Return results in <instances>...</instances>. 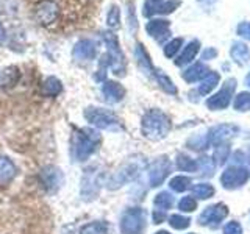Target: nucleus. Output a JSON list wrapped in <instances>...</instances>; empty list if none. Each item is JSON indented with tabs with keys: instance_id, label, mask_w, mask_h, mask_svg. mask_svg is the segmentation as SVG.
<instances>
[{
	"instance_id": "1",
	"label": "nucleus",
	"mask_w": 250,
	"mask_h": 234,
	"mask_svg": "<svg viewBox=\"0 0 250 234\" xmlns=\"http://www.w3.org/2000/svg\"><path fill=\"white\" fill-rule=\"evenodd\" d=\"M102 136L92 128H74L70 133V158L75 162H84L99 150Z\"/></svg>"
},
{
	"instance_id": "2",
	"label": "nucleus",
	"mask_w": 250,
	"mask_h": 234,
	"mask_svg": "<svg viewBox=\"0 0 250 234\" xmlns=\"http://www.w3.org/2000/svg\"><path fill=\"white\" fill-rule=\"evenodd\" d=\"M172 128V122L166 113H163L161 109H148L143 116L141 120V131L143 136L150 140H161L164 139Z\"/></svg>"
},
{
	"instance_id": "3",
	"label": "nucleus",
	"mask_w": 250,
	"mask_h": 234,
	"mask_svg": "<svg viewBox=\"0 0 250 234\" xmlns=\"http://www.w3.org/2000/svg\"><path fill=\"white\" fill-rule=\"evenodd\" d=\"M86 122H89L92 127L99 130H108V131H117L122 128V122L116 113L109 111L105 108L99 106H88L83 111Z\"/></svg>"
},
{
	"instance_id": "4",
	"label": "nucleus",
	"mask_w": 250,
	"mask_h": 234,
	"mask_svg": "<svg viewBox=\"0 0 250 234\" xmlns=\"http://www.w3.org/2000/svg\"><path fill=\"white\" fill-rule=\"evenodd\" d=\"M144 167V162L141 159H128L127 162H124L122 166L113 172L109 178L106 179V187L109 191H117L127 183L136 179L141 174V170Z\"/></svg>"
},
{
	"instance_id": "5",
	"label": "nucleus",
	"mask_w": 250,
	"mask_h": 234,
	"mask_svg": "<svg viewBox=\"0 0 250 234\" xmlns=\"http://www.w3.org/2000/svg\"><path fill=\"white\" fill-rule=\"evenodd\" d=\"M104 172L99 166L86 167L82 175V186H80V195L84 201H94L100 194V187L104 184L102 181Z\"/></svg>"
},
{
	"instance_id": "6",
	"label": "nucleus",
	"mask_w": 250,
	"mask_h": 234,
	"mask_svg": "<svg viewBox=\"0 0 250 234\" xmlns=\"http://www.w3.org/2000/svg\"><path fill=\"white\" fill-rule=\"evenodd\" d=\"M122 234H144L147 226V215L143 208H130L121 217Z\"/></svg>"
},
{
	"instance_id": "7",
	"label": "nucleus",
	"mask_w": 250,
	"mask_h": 234,
	"mask_svg": "<svg viewBox=\"0 0 250 234\" xmlns=\"http://www.w3.org/2000/svg\"><path fill=\"white\" fill-rule=\"evenodd\" d=\"M102 38H104V41L106 44V53L109 55V58L113 61V64H111L113 74L117 77H124L125 75V57L121 50L119 39H117V36L111 33V31H104Z\"/></svg>"
},
{
	"instance_id": "8",
	"label": "nucleus",
	"mask_w": 250,
	"mask_h": 234,
	"mask_svg": "<svg viewBox=\"0 0 250 234\" xmlns=\"http://www.w3.org/2000/svg\"><path fill=\"white\" fill-rule=\"evenodd\" d=\"M39 184L45 191V194L53 195L61 191L62 184H64V174L62 170L57 166H45L39 172Z\"/></svg>"
},
{
	"instance_id": "9",
	"label": "nucleus",
	"mask_w": 250,
	"mask_h": 234,
	"mask_svg": "<svg viewBox=\"0 0 250 234\" xmlns=\"http://www.w3.org/2000/svg\"><path fill=\"white\" fill-rule=\"evenodd\" d=\"M170 161L167 156H160L156 158L150 166H148V183L152 187H158L164 183V179L170 174Z\"/></svg>"
},
{
	"instance_id": "10",
	"label": "nucleus",
	"mask_w": 250,
	"mask_h": 234,
	"mask_svg": "<svg viewBox=\"0 0 250 234\" xmlns=\"http://www.w3.org/2000/svg\"><path fill=\"white\" fill-rule=\"evenodd\" d=\"M60 6L55 0H41L35 6V18L41 25H52L58 19Z\"/></svg>"
},
{
	"instance_id": "11",
	"label": "nucleus",
	"mask_w": 250,
	"mask_h": 234,
	"mask_svg": "<svg viewBox=\"0 0 250 234\" xmlns=\"http://www.w3.org/2000/svg\"><path fill=\"white\" fill-rule=\"evenodd\" d=\"M249 176H250V172L246 167L233 166V167L225 169V172L221 176V183L225 189H238L242 184H246Z\"/></svg>"
},
{
	"instance_id": "12",
	"label": "nucleus",
	"mask_w": 250,
	"mask_h": 234,
	"mask_svg": "<svg viewBox=\"0 0 250 234\" xmlns=\"http://www.w3.org/2000/svg\"><path fill=\"white\" fill-rule=\"evenodd\" d=\"M99 45L94 39H80L72 49V57L78 62H88L96 59Z\"/></svg>"
},
{
	"instance_id": "13",
	"label": "nucleus",
	"mask_w": 250,
	"mask_h": 234,
	"mask_svg": "<svg viewBox=\"0 0 250 234\" xmlns=\"http://www.w3.org/2000/svg\"><path fill=\"white\" fill-rule=\"evenodd\" d=\"M227 215H229V208L222 203H216L213 206H208L199 215V223L203 226H217Z\"/></svg>"
},
{
	"instance_id": "14",
	"label": "nucleus",
	"mask_w": 250,
	"mask_h": 234,
	"mask_svg": "<svg viewBox=\"0 0 250 234\" xmlns=\"http://www.w3.org/2000/svg\"><path fill=\"white\" fill-rule=\"evenodd\" d=\"M234 80H229L225 83L224 88L216 92L213 97H209L207 100V106L213 111H219V109H224L230 105V100L233 97V92H234Z\"/></svg>"
},
{
	"instance_id": "15",
	"label": "nucleus",
	"mask_w": 250,
	"mask_h": 234,
	"mask_svg": "<svg viewBox=\"0 0 250 234\" xmlns=\"http://www.w3.org/2000/svg\"><path fill=\"white\" fill-rule=\"evenodd\" d=\"M236 135H238V127H234L231 123H225V125H217V127H214L209 131L207 139H208V144L219 147V145L227 144Z\"/></svg>"
},
{
	"instance_id": "16",
	"label": "nucleus",
	"mask_w": 250,
	"mask_h": 234,
	"mask_svg": "<svg viewBox=\"0 0 250 234\" xmlns=\"http://www.w3.org/2000/svg\"><path fill=\"white\" fill-rule=\"evenodd\" d=\"M102 96H104L105 101L109 105L121 103L125 97V88L114 80H105L104 86H102Z\"/></svg>"
},
{
	"instance_id": "17",
	"label": "nucleus",
	"mask_w": 250,
	"mask_h": 234,
	"mask_svg": "<svg viewBox=\"0 0 250 234\" xmlns=\"http://www.w3.org/2000/svg\"><path fill=\"white\" fill-rule=\"evenodd\" d=\"M146 30L150 38H153L155 41L164 42L170 36V23L166 19H152L147 22Z\"/></svg>"
},
{
	"instance_id": "18",
	"label": "nucleus",
	"mask_w": 250,
	"mask_h": 234,
	"mask_svg": "<svg viewBox=\"0 0 250 234\" xmlns=\"http://www.w3.org/2000/svg\"><path fill=\"white\" fill-rule=\"evenodd\" d=\"M16 175H18V167H16V164L10 158L0 155V186L10 184L16 178Z\"/></svg>"
},
{
	"instance_id": "19",
	"label": "nucleus",
	"mask_w": 250,
	"mask_h": 234,
	"mask_svg": "<svg viewBox=\"0 0 250 234\" xmlns=\"http://www.w3.org/2000/svg\"><path fill=\"white\" fill-rule=\"evenodd\" d=\"M21 80V70L16 66H10L0 72V88L11 89Z\"/></svg>"
},
{
	"instance_id": "20",
	"label": "nucleus",
	"mask_w": 250,
	"mask_h": 234,
	"mask_svg": "<svg viewBox=\"0 0 250 234\" xmlns=\"http://www.w3.org/2000/svg\"><path fill=\"white\" fill-rule=\"evenodd\" d=\"M209 74L208 67L203 64V62H195V64L189 66L185 72H183V80L188 81V83H194V81H199V80H203L207 75Z\"/></svg>"
},
{
	"instance_id": "21",
	"label": "nucleus",
	"mask_w": 250,
	"mask_h": 234,
	"mask_svg": "<svg viewBox=\"0 0 250 234\" xmlns=\"http://www.w3.org/2000/svg\"><path fill=\"white\" fill-rule=\"evenodd\" d=\"M135 57H136V62H138V66L139 69L143 70L144 74L147 75H152L155 72V69L152 66V61H150V57H148V53L146 50V47L138 42L136 44V49H135Z\"/></svg>"
},
{
	"instance_id": "22",
	"label": "nucleus",
	"mask_w": 250,
	"mask_h": 234,
	"mask_svg": "<svg viewBox=\"0 0 250 234\" xmlns=\"http://www.w3.org/2000/svg\"><path fill=\"white\" fill-rule=\"evenodd\" d=\"M199 50H200V42L199 41H191L189 44H188L185 49H183V52L180 53V57L177 58V61H175V64L177 66H186V64H189V62L197 57V53H199Z\"/></svg>"
},
{
	"instance_id": "23",
	"label": "nucleus",
	"mask_w": 250,
	"mask_h": 234,
	"mask_svg": "<svg viewBox=\"0 0 250 234\" xmlns=\"http://www.w3.org/2000/svg\"><path fill=\"white\" fill-rule=\"evenodd\" d=\"M80 234H111V225L105 220H96L82 226Z\"/></svg>"
},
{
	"instance_id": "24",
	"label": "nucleus",
	"mask_w": 250,
	"mask_h": 234,
	"mask_svg": "<svg viewBox=\"0 0 250 234\" xmlns=\"http://www.w3.org/2000/svg\"><path fill=\"white\" fill-rule=\"evenodd\" d=\"M62 91V83L57 77H47L42 83V94L45 97H57Z\"/></svg>"
},
{
	"instance_id": "25",
	"label": "nucleus",
	"mask_w": 250,
	"mask_h": 234,
	"mask_svg": "<svg viewBox=\"0 0 250 234\" xmlns=\"http://www.w3.org/2000/svg\"><path fill=\"white\" fill-rule=\"evenodd\" d=\"M219 80H221V77H219L217 72H209L202 80V83L199 86V94H202V96H207V94H209L219 84Z\"/></svg>"
},
{
	"instance_id": "26",
	"label": "nucleus",
	"mask_w": 250,
	"mask_h": 234,
	"mask_svg": "<svg viewBox=\"0 0 250 234\" xmlns=\"http://www.w3.org/2000/svg\"><path fill=\"white\" fill-rule=\"evenodd\" d=\"M153 75H155V78H156V81H158L160 88H161L164 92L170 94V96H175V94H177L175 84H174V81H172L166 74L163 72V70H155Z\"/></svg>"
},
{
	"instance_id": "27",
	"label": "nucleus",
	"mask_w": 250,
	"mask_h": 234,
	"mask_svg": "<svg viewBox=\"0 0 250 234\" xmlns=\"http://www.w3.org/2000/svg\"><path fill=\"white\" fill-rule=\"evenodd\" d=\"M231 58L238 62V64H246V62L249 61L250 58V50H249V47L246 44H233L231 47Z\"/></svg>"
},
{
	"instance_id": "28",
	"label": "nucleus",
	"mask_w": 250,
	"mask_h": 234,
	"mask_svg": "<svg viewBox=\"0 0 250 234\" xmlns=\"http://www.w3.org/2000/svg\"><path fill=\"white\" fill-rule=\"evenodd\" d=\"M177 167L180 170H183V172H191V174H194V172H197L199 164H197V161H195V159L189 158L188 155L180 153L177 156Z\"/></svg>"
},
{
	"instance_id": "29",
	"label": "nucleus",
	"mask_w": 250,
	"mask_h": 234,
	"mask_svg": "<svg viewBox=\"0 0 250 234\" xmlns=\"http://www.w3.org/2000/svg\"><path fill=\"white\" fill-rule=\"evenodd\" d=\"M106 25H108V28H111V30H116V28L121 27V10H119V6H116V5L109 6V10L106 13Z\"/></svg>"
},
{
	"instance_id": "30",
	"label": "nucleus",
	"mask_w": 250,
	"mask_h": 234,
	"mask_svg": "<svg viewBox=\"0 0 250 234\" xmlns=\"http://www.w3.org/2000/svg\"><path fill=\"white\" fill-rule=\"evenodd\" d=\"M192 195H194V197L200 198V200H208L209 197H213V195H214V187L211 184H207V183L195 184L192 187Z\"/></svg>"
},
{
	"instance_id": "31",
	"label": "nucleus",
	"mask_w": 250,
	"mask_h": 234,
	"mask_svg": "<svg viewBox=\"0 0 250 234\" xmlns=\"http://www.w3.org/2000/svg\"><path fill=\"white\" fill-rule=\"evenodd\" d=\"M153 205L161 209V211H166V209H170L172 205H174V197L169 194V192H160L158 195L155 197L153 200Z\"/></svg>"
},
{
	"instance_id": "32",
	"label": "nucleus",
	"mask_w": 250,
	"mask_h": 234,
	"mask_svg": "<svg viewBox=\"0 0 250 234\" xmlns=\"http://www.w3.org/2000/svg\"><path fill=\"white\" fill-rule=\"evenodd\" d=\"M170 189L175 191V192H185L188 187L191 186V179L188 176H183V175H178V176H174L170 179Z\"/></svg>"
},
{
	"instance_id": "33",
	"label": "nucleus",
	"mask_w": 250,
	"mask_h": 234,
	"mask_svg": "<svg viewBox=\"0 0 250 234\" xmlns=\"http://www.w3.org/2000/svg\"><path fill=\"white\" fill-rule=\"evenodd\" d=\"M169 225L174 230H186L188 226L191 225V218L185 217V215H180V214H174V215L169 217Z\"/></svg>"
},
{
	"instance_id": "34",
	"label": "nucleus",
	"mask_w": 250,
	"mask_h": 234,
	"mask_svg": "<svg viewBox=\"0 0 250 234\" xmlns=\"http://www.w3.org/2000/svg\"><path fill=\"white\" fill-rule=\"evenodd\" d=\"M234 108L238 111H247L250 109V92H241L234 98Z\"/></svg>"
},
{
	"instance_id": "35",
	"label": "nucleus",
	"mask_w": 250,
	"mask_h": 234,
	"mask_svg": "<svg viewBox=\"0 0 250 234\" xmlns=\"http://www.w3.org/2000/svg\"><path fill=\"white\" fill-rule=\"evenodd\" d=\"M183 45V39L182 38H175L172 39L170 42H167L166 45H164V55H166L167 58H174L175 53L180 50V47Z\"/></svg>"
},
{
	"instance_id": "36",
	"label": "nucleus",
	"mask_w": 250,
	"mask_h": 234,
	"mask_svg": "<svg viewBox=\"0 0 250 234\" xmlns=\"http://www.w3.org/2000/svg\"><path fill=\"white\" fill-rule=\"evenodd\" d=\"M163 2L164 0H146L143 14L146 16V18H152L153 14H158V10H160Z\"/></svg>"
},
{
	"instance_id": "37",
	"label": "nucleus",
	"mask_w": 250,
	"mask_h": 234,
	"mask_svg": "<svg viewBox=\"0 0 250 234\" xmlns=\"http://www.w3.org/2000/svg\"><path fill=\"white\" fill-rule=\"evenodd\" d=\"M178 209L183 211V213H192V211L197 209V201L192 197H183L178 203Z\"/></svg>"
},
{
	"instance_id": "38",
	"label": "nucleus",
	"mask_w": 250,
	"mask_h": 234,
	"mask_svg": "<svg viewBox=\"0 0 250 234\" xmlns=\"http://www.w3.org/2000/svg\"><path fill=\"white\" fill-rule=\"evenodd\" d=\"M178 6H180L178 0H164L158 10V14H169L172 11H175Z\"/></svg>"
},
{
	"instance_id": "39",
	"label": "nucleus",
	"mask_w": 250,
	"mask_h": 234,
	"mask_svg": "<svg viewBox=\"0 0 250 234\" xmlns=\"http://www.w3.org/2000/svg\"><path fill=\"white\" fill-rule=\"evenodd\" d=\"M199 166L202 167V170H203V175H207V176H209V175H213L214 174V162H213V159L211 158H200V162H197Z\"/></svg>"
},
{
	"instance_id": "40",
	"label": "nucleus",
	"mask_w": 250,
	"mask_h": 234,
	"mask_svg": "<svg viewBox=\"0 0 250 234\" xmlns=\"http://www.w3.org/2000/svg\"><path fill=\"white\" fill-rule=\"evenodd\" d=\"M189 145H191V148L192 150H203V148H207V145H209L208 144V139L207 137H194V139H191L189 140Z\"/></svg>"
},
{
	"instance_id": "41",
	"label": "nucleus",
	"mask_w": 250,
	"mask_h": 234,
	"mask_svg": "<svg viewBox=\"0 0 250 234\" xmlns=\"http://www.w3.org/2000/svg\"><path fill=\"white\" fill-rule=\"evenodd\" d=\"M224 234H242V226L238 222H230L225 225Z\"/></svg>"
},
{
	"instance_id": "42",
	"label": "nucleus",
	"mask_w": 250,
	"mask_h": 234,
	"mask_svg": "<svg viewBox=\"0 0 250 234\" xmlns=\"http://www.w3.org/2000/svg\"><path fill=\"white\" fill-rule=\"evenodd\" d=\"M238 33H239L242 38L250 39V23H249V22L241 23V25L238 27Z\"/></svg>"
},
{
	"instance_id": "43",
	"label": "nucleus",
	"mask_w": 250,
	"mask_h": 234,
	"mask_svg": "<svg viewBox=\"0 0 250 234\" xmlns=\"http://www.w3.org/2000/svg\"><path fill=\"white\" fill-rule=\"evenodd\" d=\"M152 217H153V223H161L164 218H166V214H164V211L161 209H155Z\"/></svg>"
},
{
	"instance_id": "44",
	"label": "nucleus",
	"mask_w": 250,
	"mask_h": 234,
	"mask_svg": "<svg viewBox=\"0 0 250 234\" xmlns=\"http://www.w3.org/2000/svg\"><path fill=\"white\" fill-rule=\"evenodd\" d=\"M216 57V50L214 49H208L205 53H203V59H209V58H213Z\"/></svg>"
},
{
	"instance_id": "45",
	"label": "nucleus",
	"mask_w": 250,
	"mask_h": 234,
	"mask_svg": "<svg viewBox=\"0 0 250 234\" xmlns=\"http://www.w3.org/2000/svg\"><path fill=\"white\" fill-rule=\"evenodd\" d=\"M5 38H6V31H5V27L2 25V22H0V45L3 44Z\"/></svg>"
},
{
	"instance_id": "46",
	"label": "nucleus",
	"mask_w": 250,
	"mask_h": 234,
	"mask_svg": "<svg viewBox=\"0 0 250 234\" xmlns=\"http://www.w3.org/2000/svg\"><path fill=\"white\" fill-rule=\"evenodd\" d=\"M246 84L250 88V72H249V74H247V77H246Z\"/></svg>"
},
{
	"instance_id": "47",
	"label": "nucleus",
	"mask_w": 250,
	"mask_h": 234,
	"mask_svg": "<svg viewBox=\"0 0 250 234\" xmlns=\"http://www.w3.org/2000/svg\"><path fill=\"white\" fill-rule=\"evenodd\" d=\"M199 2H203V3H211V2H214V0H199Z\"/></svg>"
},
{
	"instance_id": "48",
	"label": "nucleus",
	"mask_w": 250,
	"mask_h": 234,
	"mask_svg": "<svg viewBox=\"0 0 250 234\" xmlns=\"http://www.w3.org/2000/svg\"><path fill=\"white\" fill-rule=\"evenodd\" d=\"M155 234H170V233H167V231H164V230H161V231H158V233H155Z\"/></svg>"
}]
</instances>
